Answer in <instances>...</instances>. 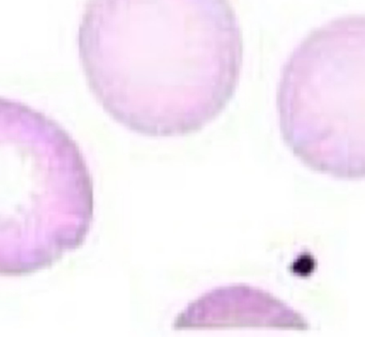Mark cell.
Masks as SVG:
<instances>
[{
	"label": "cell",
	"instance_id": "6da1fadb",
	"mask_svg": "<svg viewBox=\"0 0 365 337\" xmlns=\"http://www.w3.org/2000/svg\"><path fill=\"white\" fill-rule=\"evenodd\" d=\"M87 83L130 131H200L234 97L242 31L230 0H88L78 35Z\"/></svg>",
	"mask_w": 365,
	"mask_h": 337
},
{
	"label": "cell",
	"instance_id": "7a4b0ae2",
	"mask_svg": "<svg viewBox=\"0 0 365 337\" xmlns=\"http://www.w3.org/2000/svg\"><path fill=\"white\" fill-rule=\"evenodd\" d=\"M93 219L78 142L48 115L0 97V276L50 268L84 244Z\"/></svg>",
	"mask_w": 365,
	"mask_h": 337
},
{
	"label": "cell",
	"instance_id": "3957f363",
	"mask_svg": "<svg viewBox=\"0 0 365 337\" xmlns=\"http://www.w3.org/2000/svg\"><path fill=\"white\" fill-rule=\"evenodd\" d=\"M365 22L347 16L312 31L284 65L277 114L286 145L316 172L364 177Z\"/></svg>",
	"mask_w": 365,
	"mask_h": 337
},
{
	"label": "cell",
	"instance_id": "277c9868",
	"mask_svg": "<svg viewBox=\"0 0 365 337\" xmlns=\"http://www.w3.org/2000/svg\"><path fill=\"white\" fill-rule=\"evenodd\" d=\"M309 328L307 319L264 290L247 285L217 288L200 296L176 319L175 328L217 326Z\"/></svg>",
	"mask_w": 365,
	"mask_h": 337
}]
</instances>
